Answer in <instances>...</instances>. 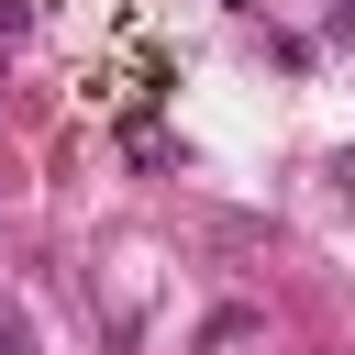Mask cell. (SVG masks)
Listing matches in <instances>:
<instances>
[{
    "mask_svg": "<svg viewBox=\"0 0 355 355\" xmlns=\"http://www.w3.org/2000/svg\"><path fill=\"white\" fill-rule=\"evenodd\" d=\"M344 11H355V0H344Z\"/></svg>",
    "mask_w": 355,
    "mask_h": 355,
    "instance_id": "6da1fadb",
    "label": "cell"
}]
</instances>
